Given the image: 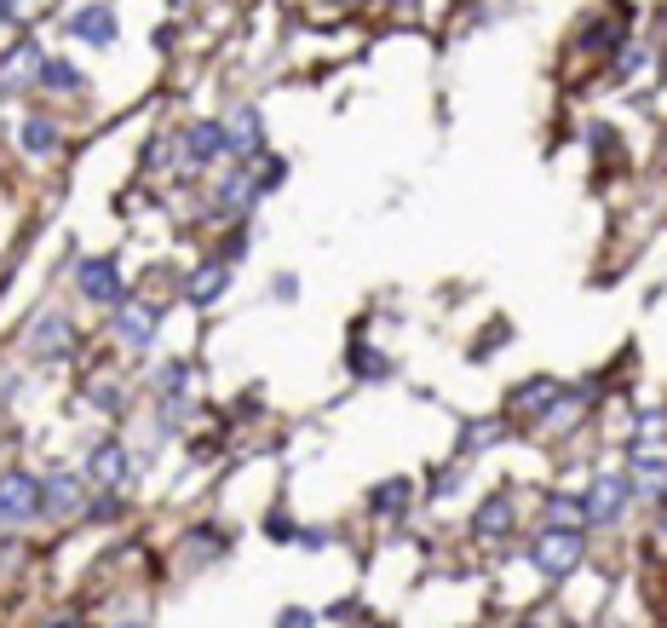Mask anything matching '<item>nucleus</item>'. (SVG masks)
<instances>
[{
  "instance_id": "2f4dec72",
  "label": "nucleus",
  "mask_w": 667,
  "mask_h": 628,
  "mask_svg": "<svg viewBox=\"0 0 667 628\" xmlns=\"http://www.w3.org/2000/svg\"><path fill=\"white\" fill-rule=\"evenodd\" d=\"M271 294H276V300H294V294H299V283L288 278V271H282V278H276V289H271Z\"/></svg>"
},
{
  "instance_id": "f257e3e1",
  "label": "nucleus",
  "mask_w": 667,
  "mask_h": 628,
  "mask_svg": "<svg viewBox=\"0 0 667 628\" xmlns=\"http://www.w3.org/2000/svg\"><path fill=\"white\" fill-rule=\"evenodd\" d=\"M46 508H41V473L35 467H7L0 473V537L35 524Z\"/></svg>"
},
{
  "instance_id": "412c9836",
  "label": "nucleus",
  "mask_w": 667,
  "mask_h": 628,
  "mask_svg": "<svg viewBox=\"0 0 667 628\" xmlns=\"http://www.w3.org/2000/svg\"><path fill=\"white\" fill-rule=\"evenodd\" d=\"M622 41H627V35H622V18H593V23L576 35V46H581L587 58H604V53H615Z\"/></svg>"
},
{
  "instance_id": "cd10ccee",
  "label": "nucleus",
  "mask_w": 667,
  "mask_h": 628,
  "mask_svg": "<svg viewBox=\"0 0 667 628\" xmlns=\"http://www.w3.org/2000/svg\"><path fill=\"white\" fill-rule=\"evenodd\" d=\"M276 628H317V617L305 606H288V611H276Z\"/></svg>"
},
{
  "instance_id": "7ed1b4c3",
  "label": "nucleus",
  "mask_w": 667,
  "mask_h": 628,
  "mask_svg": "<svg viewBox=\"0 0 667 628\" xmlns=\"http://www.w3.org/2000/svg\"><path fill=\"white\" fill-rule=\"evenodd\" d=\"M581 548H587L581 531H558V524H542V537L529 542V565L542 571L547 583H564V576L581 565Z\"/></svg>"
},
{
  "instance_id": "c9c22d12",
  "label": "nucleus",
  "mask_w": 667,
  "mask_h": 628,
  "mask_svg": "<svg viewBox=\"0 0 667 628\" xmlns=\"http://www.w3.org/2000/svg\"><path fill=\"white\" fill-rule=\"evenodd\" d=\"M12 7H18V12H23V7H41V0H12Z\"/></svg>"
},
{
  "instance_id": "ea45409f",
  "label": "nucleus",
  "mask_w": 667,
  "mask_h": 628,
  "mask_svg": "<svg viewBox=\"0 0 667 628\" xmlns=\"http://www.w3.org/2000/svg\"><path fill=\"white\" fill-rule=\"evenodd\" d=\"M524 628H542V622H524Z\"/></svg>"
},
{
  "instance_id": "6ab92c4d",
  "label": "nucleus",
  "mask_w": 667,
  "mask_h": 628,
  "mask_svg": "<svg viewBox=\"0 0 667 628\" xmlns=\"http://www.w3.org/2000/svg\"><path fill=\"white\" fill-rule=\"evenodd\" d=\"M408 508H415V479H403V473H392V479H380L369 490V513H380V519H397Z\"/></svg>"
},
{
  "instance_id": "ddd939ff",
  "label": "nucleus",
  "mask_w": 667,
  "mask_h": 628,
  "mask_svg": "<svg viewBox=\"0 0 667 628\" xmlns=\"http://www.w3.org/2000/svg\"><path fill=\"white\" fill-rule=\"evenodd\" d=\"M92 485H105V490H127V479H133V456H127V444H116V438H105L92 450V462L81 467Z\"/></svg>"
},
{
  "instance_id": "f3484780",
  "label": "nucleus",
  "mask_w": 667,
  "mask_h": 628,
  "mask_svg": "<svg viewBox=\"0 0 667 628\" xmlns=\"http://www.w3.org/2000/svg\"><path fill=\"white\" fill-rule=\"evenodd\" d=\"M225 289H230V266L225 260H208V266H196L190 278H185V300H190V306H201V312H208L214 300H225Z\"/></svg>"
},
{
  "instance_id": "39448f33",
  "label": "nucleus",
  "mask_w": 667,
  "mask_h": 628,
  "mask_svg": "<svg viewBox=\"0 0 667 628\" xmlns=\"http://www.w3.org/2000/svg\"><path fill=\"white\" fill-rule=\"evenodd\" d=\"M219 121H225V139H230V162L253 167V162L265 156V116H260V105H237Z\"/></svg>"
},
{
  "instance_id": "1a4fd4ad",
  "label": "nucleus",
  "mask_w": 667,
  "mask_h": 628,
  "mask_svg": "<svg viewBox=\"0 0 667 628\" xmlns=\"http://www.w3.org/2000/svg\"><path fill=\"white\" fill-rule=\"evenodd\" d=\"M178 150H185V167H214V162H230V139H225V121L208 116V121H190L178 133Z\"/></svg>"
},
{
  "instance_id": "4be33fe9",
  "label": "nucleus",
  "mask_w": 667,
  "mask_h": 628,
  "mask_svg": "<svg viewBox=\"0 0 667 628\" xmlns=\"http://www.w3.org/2000/svg\"><path fill=\"white\" fill-rule=\"evenodd\" d=\"M495 438H506V421H495V415H483V421H467V426H460V444H455V456H478V450H490Z\"/></svg>"
},
{
  "instance_id": "a878e982",
  "label": "nucleus",
  "mask_w": 667,
  "mask_h": 628,
  "mask_svg": "<svg viewBox=\"0 0 667 628\" xmlns=\"http://www.w3.org/2000/svg\"><path fill=\"white\" fill-rule=\"evenodd\" d=\"M351 375H363V381H386V375H392V364L380 358L374 346H351Z\"/></svg>"
},
{
  "instance_id": "9d476101",
  "label": "nucleus",
  "mask_w": 667,
  "mask_h": 628,
  "mask_svg": "<svg viewBox=\"0 0 667 628\" xmlns=\"http://www.w3.org/2000/svg\"><path fill=\"white\" fill-rule=\"evenodd\" d=\"M156 329H162V312L156 306H144V300H133V294L116 306V340L127 351H144L150 340H156Z\"/></svg>"
},
{
  "instance_id": "58836bf2",
  "label": "nucleus",
  "mask_w": 667,
  "mask_h": 628,
  "mask_svg": "<svg viewBox=\"0 0 667 628\" xmlns=\"http://www.w3.org/2000/svg\"><path fill=\"white\" fill-rule=\"evenodd\" d=\"M449 7H467V0H449Z\"/></svg>"
},
{
  "instance_id": "aec40b11",
  "label": "nucleus",
  "mask_w": 667,
  "mask_h": 628,
  "mask_svg": "<svg viewBox=\"0 0 667 628\" xmlns=\"http://www.w3.org/2000/svg\"><path fill=\"white\" fill-rule=\"evenodd\" d=\"M627 490H633V501H656L667 490V462L661 456H633L627 462Z\"/></svg>"
},
{
  "instance_id": "dca6fc26",
  "label": "nucleus",
  "mask_w": 667,
  "mask_h": 628,
  "mask_svg": "<svg viewBox=\"0 0 667 628\" xmlns=\"http://www.w3.org/2000/svg\"><path fill=\"white\" fill-rule=\"evenodd\" d=\"M512 524H518V508H512V496H490L483 508L472 513V537L478 542H506Z\"/></svg>"
},
{
  "instance_id": "6e6552de",
  "label": "nucleus",
  "mask_w": 667,
  "mask_h": 628,
  "mask_svg": "<svg viewBox=\"0 0 667 628\" xmlns=\"http://www.w3.org/2000/svg\"><path fill=\"white\" fill-rule=\"evenodd\" d=\"M41 508L53 513V519L81 513V508H87V473H75V467H53V473H41Z\"/></svg>"
},
{
  "instance_id": "7c9ffc66",
  "label": "nucleus",
  "mask_w": 667,
  "mask_h": 628,
  "mask_svg": "<svg viewBox=\"0 0 667 628\" xmlns=\"http://www.w3.org/2000/svg\"><path fill=\"white\" fill-rule=\"evenodd\" d=\"M265 531H271V537H276V542H288V537H294V524H288V513H276V519H271V524H265Z\"/></svg>"
},
{
  "instance_id": "f8f14e48",
  "label": "nucleus",
  "mask_w": 667,
  "mask_h": 628,
  "mask_svg": "<svg viewBox=\"0 0 667 628\" xmlns=\"http://www.w3.org/2000/svg\"><path fill=\"white\" fill-rule=\"evenodd\" d=\"M558 398H564V381H553V375H529V381H518L506 392V415H547Z\"/></svg>"
},
{
  "instance_id": "9b49d317",
  "label": "nucleus",
  "mask_w": 667,
  "mask_h": 628,
  "mask_svg": "<svg viewBox=\"0 0 667 628\" xmlns=\"http://www.w3.org/2000/svg\"><path fill=\"white\" fill-rule=\"evenodd\" d=\"M253 203H260V185H253V167H242V162H237V167H230L225 180L214 185V214H219V219H242Z\"/></svg>"
},
{
  "instance_id": "b1692460",
  "label": "nucleus",
  "mask_w": 667,
  "mask_h": 628,
  "mask_svg": "<svg viewBox=\"0 0 667 628\" xmlns=\"http://www.w3.org/2000/svg\"><path fill=\"white\" fill-rule=\"evenodd\" d=\"M645 69H650V46H638V41H622V46H615V58H610V75H615V82H638Z\"/></svg>"
},
{
  "instance_id": "2eb2a0df",
  "label": "nucleus",
  "mask_w": 667,
  "mask_h": 628,
  "mask_svg": "<svg viewBox=\"0 0 667 628\" xmlns=\"http://www.w3.org/2000/svg\"><path fill=\"white\" fill-rule=\"evenodd\" d=\"M58 144H64V128L53 116H23L18 121V150L30 162H46V156H58Z\"/></svg>"
},
{
  "instance_id": "393cba45",
  "label": "nucleus",
  "mask_w": 667,
  "mask_h": 628,
  "mask_svg": "<svg viewBox=\"0 0 667 628\" xmlns=\"http://www.w3.org/2000/svg\"><path fill=\"white\" fill-rule=\"evenodd\" d=\"M156 392H162V398H185V392H190V364H185V358L162 364V369H156Z\"/></svg>"
},
{
  "instance_id": "4c0bfd02",
  "label": "nucleus",
  "mask_w": 667,
  "mask_h": 628,
  "mask_svg": "<svg viewBox=\"0 0 667 628\" xmlns=\"http://www.w3.org/2000/svg\"><path fill=\"white\" fill-rule=\"evenodd\" d=\"M7 93H12V87H0V105H7Z\"/></svg>"
},
{
  "instance_id": "e433bc0d",
  "label": "nucleus",
  "mask_w": 667,
  "mask_h": 628,
  "mask_svg": "<svg viewBox=\"0 0 667 628\" xmlns=\"http://www.w3.org/2000/svg\"><path fill=\"white\" fill-rule=\"evenodd\" d=\"M167 7H173V12H185V7H190V0H167Z\"/></svg>"
},
{
  "instance_id": "5701e85b",
  "label": "nucleus",
  "mask_w": 667,
  "mask_h": 628,
  "mask_svg": "<svg viewBox=\"0 0 667 628\" xmlns=\"http://www.w3.org/2000/svg\"><path fill=\"white\" fill-rule=\"evenodd\" d=\"M542 513H547V524H558V531H587V508H581V496L553 490V496L542 501Z\"/></svg>"
},
{
  "instance_id": "f704fd0d",
  "label": "nucleus",
  "mask_w": 667,
  "mask_h": 628,
  "mask_svg": "<svg viewBox=\"0 0 667 628\" xmlns=\"http://www.w3.org/2000/svg\"><path fill=\"white\" fill-rule=\"evenodd\" d=\"M46 628H75V617H58V622H46Z\"/></svg>"
},
{
  "instance_id": "473e14b6",
  "label": "nucleus",
  "mask_w": 667,
  "mask_h": 628,
  "mask_svg": "<svg viewBox=\"0 0 667 628\" xmlns=\"http://www.w3.org/2000/svg\"><path fill=\"white\" fill-rule=\"evenodd\" d=\"M328 542H334L328 531H299V548H328Z\"/></svg>"
},
{
  "instance_id": "4468645a",
  "label": "nucleus",
  "mask_w": 667,
  "mask_h": 628,
  "mask_svg": "<svg viewBox=\"0 0 667 628\" xmlns=\"http://www.w3.org/2000/svg\"><path fill=\"white\" fill-rule=\"evenodd\" d=\"M30 93H53V98H81V93H87V75L75 69L69 58L46 53V58H41V69H35V87H30Z\"/></svg>"
},
{
  "instance_id": "f03ea898",
  "label": "nucleus",
  "mask_w": 667,
  "mask_h": 628,
  "mask_svg": "<svg viewBox=\"0 0 667 628\" xmlns=\"http://www.w3.org/2000/svg\"><path fill=\"white\" fill-rule=\"evenodd\" d=\"M64 35L81 41V46H92V53H110V46L121 41V12H116V0H81V7L64 18Z\"/></svg>"
},
{
  "instance_id": "72a5a7b5",
  "label": "nucleus",
  "mask_w": 667,
  "mask_h": 628,
  "mask_svg": "<svg viewBox=\"0 0 667 628\" xmlns=\"http://www.w3.org/2000/svg\"><path fill=\"white\" fill-rule=\"evenodd\" d=\"M18 18H23V12L12 7V0H0V30H12V23H18Z\"/></svg>"
},
{
  "instance_id": "c756f323",
  "label": "nucleus",
  "mask_w": 667,
  "mask_h": 628,
  "mask_svg": "<svg viewBox=\"0 0 667 628\" xmlns=\"http://www.w3.org/2000/svg\"><path fill=\"white\" fill-rule=\"evenodd\" d=\"M506 340H512V329H490V335L478 340V358H483V351H495V346H506Z\"/></svg>"
},
{
  "instance_id": "423d86ee",
  "label": "nucleus",
  "mask_w": 667,
  "mask_h": 628,
  "mask_svg": "<svg viewBox=\"0 0 667 628\" xmlns=\"http://www.w3.org/2000/svg\"><path fill=\"white\" fill-rule=\"evenodd\" d=\"M23 351H30L35 364H58V358H69V351H75V323H69L64 312H41V317H35V329L23 335Z\"/></svg>"
},
{
  "instance_id": "0eeeda50",
  "label": "nucleus",
  "mask_w": 667,
  "mask_h": 628,
  "mask_svg": "<svg viewBox=\"0 0 667 628\" xmlns=\"http://www.w3.org/2000/svg\"><path fill=\"white\" fill-rule=\"evenodd\" d=\"M627 501H633V490H627V473H599V479L581 490L587 524H615V519L627 513Z\"/></svg>"
},
{
  "instance_id": "bb28decb",
  "label": "nucleus",
  "mask_w": 667,
  "mask_h": 628,
  "mask_svg": "<svg viewBox=\"0 0 667 628\" xmlns=\"http://www.w3.org/2000/svg\"><path fill=\"white\" fill-rule=\"evenodd\" d=\"M282 180H288V162H282V156H271V162H260V167H253V185H260V196L282 191Z\"/></svg>"
},
{
  "instance_id": "20e7f679",
  "label": "nucleus",
  "mask_w": 667,
  "mask_h": 628,
  "mask_svg": "<svg viewBox=\"0 0 667 628\" xmlns=\"http://www.w3.org/2000/svg\"><path fill=\"white\" fill-rule=\"evenodd\" d=\"M75 289H81V300H92V306H121L127 300V278H121V260L116 255H87L81 266H75Z\"/></svg>"
},
{
  "instance_id": "a211bd4d",
  "label": "nucleus",
  "mask_w": 667,
  "mask_h": 628,
  "mask_svg": "<svg viewBox=\"0 0 667 628\" xmlns=\"http://www.w3.org/2000/svg\"><path fill=\"white\" fill-rule=\"evenodd\" d=\"M41 46L35 41H18L0 53V87H35V69H41Z\"/></svg>"
},
{
  "instance_id": "c85d7f7f",
  "label": "nucleus",
  "mask_w": 667,
  "mask_h": 628,
  "mask_svg": "<svg viewBox=\"0 0 667 628\" xmlns=\"http://www.w3.org/2000/svg\"><path fill=\"white\" fill-rule=\"evenodd\" d=\"M460 473H467V467H438V473H431V496H449L460 485Z\"/></svg>"
}]
</instances>
